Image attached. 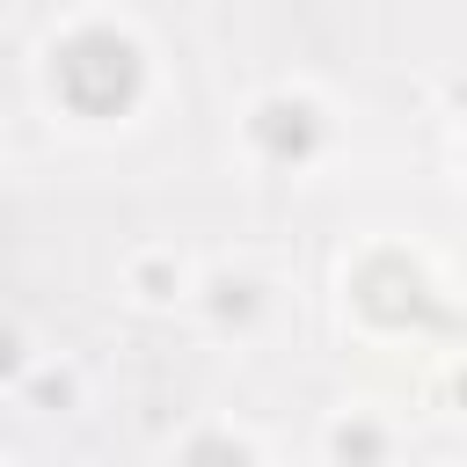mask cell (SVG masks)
<instances>
[{
    "label": "cell",
    "mask_w": 467,
    "mask_h": 467,
    "mask_svg": "<svg viewBox=\"0 0 467 467\" xmlns=\"http://www.w3.org/2000/svg\"><path fill=\"white\" fill-rule=\"evenodd\" d=\"M182 467H248V452H241V445H219V438H204V445H197Z\"/></svg>",
    "instance_id": "cell-1"
}]
</instances>
